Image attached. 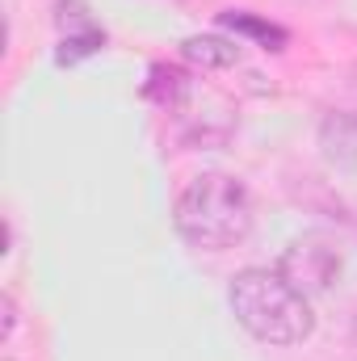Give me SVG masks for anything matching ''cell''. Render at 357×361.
Returning a JSON list of instances; mask_svg holds the SVG:
<instances>
[{
	"mask_svg": "<svg viewBox=\"0 0 357 361\" xmlns=\"http://www.w3.org/2000/svg\"><path fill=\"white\" fill-rule=\"evenodd\" d=\"M253 197L244 180L231 173H202L181 189L173 206V223L185 244L202 252H223L248 240L253 231Z\"/></svg>",
	"mask_w": 357,
	"mask_h": 361,
	"instance_id": "obj_1",
	"label": "cell"
},
{
	"mask_svg": "<svg viewBox=\"0 0 357 361\" xmlns=\"http://www.w3.org/2000/svg\"><path fill=\"white\" fill-rule=\"evenodd\" d=\"M236 324L261 345H303L315 332V315L303 290H294L277 269H240L227 286Z\"/></svg>",
	"mask_w": 357,
	"mask_h": 361,
	"instance_id": "obj_2",
	"label": "cell"
},
{
	"mask_svg": "<svg viewBox=\"0 0 357 361\" xmlns=\"http://www.w3.org/2000/svg\"><path fill=\"white\" fill-rule=\"evenodd\" d=\"M277 273H282L294 290H303L307 298L332 294V290L341 286V273H345V252H341V244H337L332 235L307 231V235H298V240L286 244V252H282V261H277Z\"/></svg>",
	"mask_w": 357,
	"mask_h": 361,
	"instance_id": "obj_3",
	"label": "cell"
},
{
	"mask_svg": "<svg viewBox=\"0 0 357 361\" xmlns=\"http://www.w3.org/2000/svg\"><path fill=\"white\" fill-rule=\"evenodd\" d=\"M181 55L193 59V63H202V68H227V63H236V47L223 42V38H185Z\"/></svg>",
	"mask_w": 357,
	"mask_h": 361,
	"instance_id": "obj_4",
	"label": "cell"
},
{
	"mask_svg": "<svg viewBox=\"0 0 357 361\" xmlns=\"http://www.w3.org/2000/svg\"><path fill=\"white\" fill-rule=\"evenodd\" d=\"M223 25H231V30H244V34H257L265 47L273 51H282V42H286V34L277 30V25H269V21H257V17H248V13H223Z\"/></svg>",
	"mask_w": 357,
	"mask_h": 361,
	"instance_id": "obj_5",
	"label": "cell"
},
{
	"mask_svg": "<svg viewBox=\"0 0 357 361\" xmlns=\"http://www.w3.org/2000/svg\"><path fill=\"white\" fill-rule=\"evenodd\" d=\"M13 324H17V311H13V294H4V332H0L4 341L13 336Z\"/></svg>",
	"mask_w": 357,
	"mask_h": 361,
	"instance_id": "obj_6",
	"label": "cell"
},
{
	"mask_svg": "<svg viewBox=\"0 0 357 361\" xmlns=\"http://www.w3.org/2000/svg\"><path fill=\"white\" fill-rule=\"evenodd\" d=\"M353 345H357V319H353Z\"/></svg>",
	"mask_w": 357,
	"mask_h": 361,
	"instance_id": "obj_7",
	"label": "cell"
}]
</instances>
